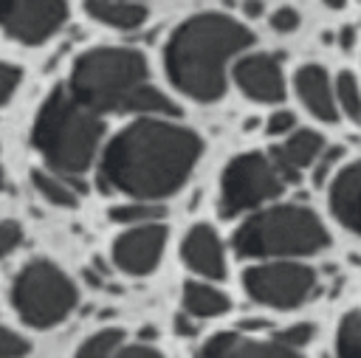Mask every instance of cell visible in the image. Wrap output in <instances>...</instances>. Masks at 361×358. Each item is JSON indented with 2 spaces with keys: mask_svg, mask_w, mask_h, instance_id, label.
Returning <instances> with one entry per match:
<instances>
[{
  "mask_svg": "<svg viewBox=\"0 0 361 358\" xmlns=\"http://www.w3.org/2000/svg\"><path fill=\"white\" fill-rule=\"evenodd\" d=\"M200 155V138L178 124L138 118L107 144L99 166L104 192L158 200L183 186Z\"/></svg>",
  "mask_w": 361,
  "mask_h": 358,
  "instance_id": "1",
  "label": "cell"
},
{
  "mask_svg": "<svg viewBox=\"0 0 361 358\" xmlns=\"http://www.w3.org/2000/svg\"><path fill=\"white\" fill-rule=\"evenodd\" d=\"M254 34L226 14H195L166 42V73L172 85L197 99L214 101L226 90V62L245 51Z\"/></svg>",
  "mask_w": 361,
  "mask_h": 358,
  "instance_id": "2",
  "label": "cell"
},
{
  "mask_svg": "<svg viewBox=\"0 0 361 358\" xmlns=\"http://www.w3.org/2000/svg\"><path fill=\"white\" fill-rule=\"evenodd\" d=\"M68 90L93 113H178L175 104L149 85L144 56L130 48H93L82 54Z\"/></svg>",
  "mask_w": 361,
  "mask_h": 358,
  "instance_id": "3",
  "label": "cell"
},
{
  "mask_svg": "<svg viewBox=\"0 0 361 358\" xmlns=\"http://www.w3.org/2000/svg\"><path fill=\"white\" fill-rule=\"evenodd\" d=\"M104 124L68 87H56L39 107L31 141L56 175H82L99 149Z\"/></svg>",
  "mask_w": 361,
  "mask_h": 358,
  "instance_id": "4",
  "label": "cell"
},
{
  "mask_svg": "<svg viewBox=\"0 0 361 358\" xmlns=\"http://www.w3.org/2000/svg\"><path fill=\"white\" fill-rule=\"evenodd\" d=\"M330 242L322 220L305 206H274L248 217L237 234L240 257H305Z\"/></svg>",
  "mask_w": 361,
  "mask_h": 358,
  "instance_id": "5",
  "label": "cell"
},
{
  "mask_svg": "<svg viewBox=\"0 0 361 358\" xmlns=\"http://www.w3.org/2000/svg\"><path fill=\"white\" fill-rule=\"evenodd\" d=\"M76 302H79L76 285L59 265L48 259H31L14 276L11 304L17 316L37 330H48L65 321L76 307Z\"/></svg>",
  "mask_w": 361,
  "mask_h": 358,
  "instance_id": "6",
  "label": "cell"
},
{
  "mask_svg": "<svg viewBox=\"0 0 361 358\" xmlns=\"http://www.w3.org/2000/svg\"><path fill=\"white\" fill-rule=\"evenodd\" d=\"M282 189H285V178L271 158L259 152L237 155L223 172L220 214L234 217L245 209H257L259 203L279 197Z\"/></svg>",
  "mask_w": 361,
  "mask_h": 358,
  "instance_id": "7",
  "label": "cell"
},
{
  "mask_svg": "<svg viewBox=\"0 0 361 358\" xmlns=\"http://www.w3.org/2000/svg\"><path fill=\"white\" fill-rule=\"evenodd\" d=\"M243 285L251 299L288 310L299 307L316 288V273L299 262H271L254 265L243 273Z\"/></svg>",
  "mask_w": 361,
  "mask_h": 358,
  "instance_id": "8",
  "label": "cell"
},
{
  "mask_svg": "<svg viewBox=\"0 0 361 358\" xmlns=\"http://www.w3.org/2000/svg\"><path fill=\"white\" fill-rule=\"evenodd\" d=\"M65 20V0H0V28L23 45H39L51 39Z\"/></svg>",
  "mask_w": 361,
  "mask_h": 358,
  "instance_id": "9",
  "label": "cell"
},
{
  "mask_svg": "<svg viewBox=\"0 0 361 358\" xmlns=\"http://www.w3.org/2000/svg\"><path fill=\"white\" fill-rule=\"evenodd\" d=\"M164 245H166V226H161V223L133 226L121 237H116V242H113V262L124 273L144 276V273H149L161 262Z\"/></svg>",
  "mask_w": 361,
  "mask_h": 358,
  "instance_id": "10",
  "label": "cell"
},
{
  "mask_svg": "<svg viewBox=\"0 0 361 358\" xmlns=\"http://www.w3.org/2000/svg\"><path fill=\"white\" fill-rule=\"evenodd\" d=\"M234 79H237L240 90L248 99L259 101V104H271V101H282L285 99L282 68L268 54H251V56L240 59L234 65Z\"/></svg>",
  "mask_w": 361,
  "mask_h": 358,
  "instance_id": "11",
  "label": "cell"
},
{
  "mask_svg": "<svg viewBox=\"0 0 361 358\" xmlns=\"http://www.w3.org/2000/svg\"><path fill=\"white\" fill-rule=\"evenodd\" d=\"M180 254H183V262H186L195 273L209 276V279H223V276H226L223 245H220V237L214 234L212 226H206V223L192 226L189 234L183 237Z\"/></svg>",
  "mask_w": 361,
  "mask_h": 358,
  "instance_id": "12",
  "label": "cell"
},
{
  "mask_svg": "<svg viewBox=\"0 0 361 358\" xmlns=\"http://www.w3.org/2000/svg\"><path fill=\"white\" fill-rule=\"evenodd\" d=\"M197 358H299L279 341H254L237 333H220L203 344Z\"/></svg>",
  "mask_w": 361,
  "mask_h": 358,
  "instance_id": "13",
  "label": "cell"
},
{
  "mask_svg": "<svg viewBox=\"0 0 361 358\" xmlns=\"http://www.w3.org/2000/svg\"><path fill=\"white\" fill-rule=\"evenodd\" d=\"M330 209L341 226L361 234V161L336 175L330 186Z\"/></svg>",
  "mask_w": 361,
  "mask_h": 358,
  "instance_id": "14",
  "label": "cell"
},
{
  "mask_svg": "<svg viewBox=\"0 0 361 358\" xmlns=\"http://www.w3.org/2000/svg\"><path fill=\"white\" fill-rule=\"evenodd\" d=\"M324 144L322 135L313 130H299L293 132L285 144L271 149V161L276 163V169L282 172L285 180H296L302 169H307L310 163H316V158L322 155Z\"/></svg>",
  "mask_w": 361,
  "mask_h": 358,
  "instance_id": "15",
  "label": "cell"
},
{
  "mask_svg": "<svg viewBox=\"0 0 361 358\" xmlns=\"http://www.w3.org/2000/svg\"><path fill=\"white\" fill-rule=\"evenodd\" d=\"M296 93H299L302 104L316 118H322L327 124H333L338 118V113H336V93L330 87V79H327L324 68H319V65L299 68V73H296Z\"/></svg>",
  "mask_w": 361,
  "mask_h": 358,
  "instance_id": "16",
  "label": "cell"
},
{
  "mask_svg": "<svg viewBox=\"0 0 361 358\" xmlns=\"http://www.w3.org/2000/svg\"><path fill=\"white\" fill-rule=\"evenodd\" d=\"M85 11L116 31H133L147 20V6L133 0H85Z\"/></svg>",
  "mask_w": 361,
  "mask_h": 358,
  "instance_id": "17",
  "label": "cell"
},
{
  "mask_svg": "<svg viewBox=\"0 0 361 358\" xmlns=\"http://www.w3.org/2000/svg\"><path fill=\"white\" fill-rule=\"evenodd\" d=\"M228 296L220 293L217 288L212 285H203V282H186L183 285V307L189 316H197V319H212V316H220L228 310Z\"/></svg>",
  "mask_w": 361,
  "mask_h": 358,
  "instance_id": "18",
  "label": "cell"
},
{
  "mask_svg": "<svg viewBox=\"0 0 361 358\" xmlns=\"http://www.w3.org/2000/svg\"><path fill=\"white\" fill-rule=\"evenodd\" d=\"M31 183L37 186V192H39L48 203H54V206H59V209H73V206L79 203L76 189H73L62 175H56V172L34 169V172H31Z\"/></svg>",
  "mask_w": 361,
  "mask_h": 358,
  "instance_id": "19",
  "label": "cell"
},
{
  "mask_svg": "<svg viewBox=\"0 0 361 358\" xmlns=\"http://www.w3.org/2000/svg\"><path fill=\"white\" fill-rule=\"evenodd\" d=\"M121 338H124V333L116 330V327L99 330V333H93V335L76 350L73 358H113L116 350H118V344H121Z\"/></svg>",
  "mask_w": 361,
  "mask_h": 358,
  "instance_id": "20",
  "label": "cell"
},
{
  "mask_svg": "<svg viewBox=\"0 0 361 358\" xmlns=\"http://www.w3.org/2000/svg\"><path fill=\"white\" fill-rule=\"evenodd\" d=\"M338 358H361V313H347L336 333Z\"/></svg>",
  "mask_w": 361,
  "mask_h": 358,
  "instance_id": "21",
  "label": "cell"
},
{
  "mask_svg": "<svg viewBox=\"0 0 361 358\" xmlns=\"http://www.w3.org/2000/svg\"><path fill=\"white\" fill-rule=\"evenodd\" d=\"M164 217V206L155 203H124L110 209V220L121 226H144V223H158Z\"/></svg>",
  "mask_w": 361,
  "mask_h": 358,
  "instance_id": "22",
  "label": "cell"
},
{
  "mask_svg": "<svg viewBox=\"0 0 361 358\" xmlns=\"http://www.w3.org/2000/svg\"><path fill=\"white\" fill-rule=\"evenodd\" d=\"M336 99H338V104H341V110L347 113V118L350 121H361V90H358V82H355V76L353 73H338V79H336Z\"/></svg>",
  "mask_w": 361,
  "mask_h": 358,
  "instance_id": "23",
  "label": "cell"
},
{
  "mask_svg": "<svg viewBox=\"0 0 361 358\" xmlns=\"http://www.w3.org/2000/svg\"><path fill=\"white\" fill-rule=\"evenodd\" d=\"M28 350H31V344L20 333L0 327V358H25Z\"/></svg>",
  "mask_w": 361,
  "mask_h": 358,
  "instance_id": "24",
  "label": "cell"
},
{
  "mask_svg": "<svg viewBox=\"0 0 361 358\" xmlns=\"http://www.w3.org/2000/svg\"><path fill=\"white\" fill-rule=\"evenodd\" d=\"M23 242V226L17 220H3L0 223V259H6L11 251H17Z\"/></svg>",
  "mask_w": 361,
  "mask_h": 358,
  "instance_id": "25",
  "label": "cell"
},
{
  "mask_svg": "<svg viewBox=\"0 0 361 358\" xmlns=\"http://www.w3.org/2000/svg\"><path fill=\"white\" fill-rule=\"evenodd\" d=\"M20 79H23V70H20L17 65H11V62H0V107L14 96Z\"/></svg>",
  "mask_w": 361,
  "mask_h": 358,
  "instance_id": "26",
  "label": "cell"
},
{
  "mask_svg": "<svg viewBox=\"0 0 361 358\" xmlns=\"http://www.w3.org/2000/svg\"><path fill=\"white\" fill-rule=\"evenodd\" d=\"M310 338H313V324H307V321L293 324V327H288V330H282V333L276 335V341H279V344H285V347H290V350L305 347Z\"/></svg>",
  "mask_w": 361,
  "mask_h": 358,
  "instance_id": "27",
  "label": "cell"
},
{
  "mask_svg": "<svg viewBox=\"0 0 361 358\" xmlns=\"http://www.w3.org/2000/svg\"><path fill=\"white\" fill-rule=\"evenodd\" d=\"M338 158H341V149H338V147H333V149H322V155H319L316 163H313V180L322 183Z\"/></svg>",
  "mask_w": 361,
  "mask_h": 358,
  "instance_id": "28",
  "label": "cell"
},
{
  "mask_svg": "<svg viewBox=\"0 0 361 358\" xmlns=\"http://www.w3.org/2000/svg\"><path fill=\"white\" fill-rule=\"evenodd\" d=\"M271 25L276 28V31H282V34H288V31H296V25H299V14L293 11V8H276L274 14H271Z\"/></svg>",
  "mask_w": 361,
  "mask_h": 358,
  "instance_id": "29",
  "label": "cell"
},
{
  "mask_svg": "<svg viewBox=\"0 0 361 358\" xmlns=\"http://www.w3.org/2000/svg\"><path fill=\"white\" fill-rule=\"evenodd\" d=\"M288 130H293V113H288V110L271 113V118H268V132H271V135H282V132H288Z\"/></svg>",
  "mask_w": 361,
  "mask_h": 358,
  "instance_id": "30",
  "label": "cell"
},
{
  "mask_svg": "<svg viewBox=\"0 0 361 358\" xmlns=\"http://www.w3.org/2000/svg\"><path fill=\"white\" fill-rule=\"evenodd\" d=\"M113 358H164L155 347H147V344H133V347H124V350H116Z\"/></svg>",
  "mask_w": 361,
  "mask_h": 358,
  "instance_id": "31",
  "label": "cell"
},
{
  "mask_svg": "<svg viewBox=\"0 0 361 358\" xmlns=\"http://www.w3.org/2000/svg\"><path fill=\"white\" fill-rule=\"evenodd\" d=\"M175 330H178V333H183V335H192V333H195V327H192V324H189L183 316H178V321H175Z\"/></svg>",
  "mask_w": 361,
  "mask_h": 358,
  "instance_id": "32",
  "label": "cell"
},
{
  "mask_svg": "<svg viewBox=\"0 0 361 358\" xmlns=\"http://www.w3.org/2000/svg\"><path fill=\"white\" fill-rule=\"evenodd\" d=\"M243 8H245V14H248V17H257V14L262 11V3H259V0H245V6H243Z\"/></svg>",
  "mask_w": 361,
  "mask_h": 358,
  "instance_id": "33",
  "label": "cell"
},
{
  "mask_svg": "<svg viewBox=\"0 0 361 358\" xmlns=\"http://www.w3.org/2000/svg\"><path fill=\"white\" fill-rule=\"evenodd\" d=\"M341 48H353V28L341 31Z\"/></svg>",
  "mask_w": 361,
  "mask_h": 358,
  "instance_id": "34",
  "label": "cell"
},
{
  "mask_svg": "<svg viewBox=\"0 0 361 358\" xmlns=\"http://www.w3.org/2000/svg\"><path fill=\"white\" fill-rule=\"evenodd\" d=\"M324 3H327L330 8H344V6H347V0H324Z\"/></svg>",
  "mask_w": 361,
  "mask_h": 358,
  "instance_id": "35",
  "label": "cell"
},
{
  "mask_svg": "<svg viewBox=\"0 0 361 358\" xmlns=\"http://www.w3.org/2000/svg\"><path fill=\"white\" fill-rule=\"evenodd\" d=\"M6 186V175H3V166H0V189Z\"/></svg>",
  "mask_w": 361,
  "mask_h": 358,
  "instance_id": "36",
  "label": "cell"
}]
</instances>
